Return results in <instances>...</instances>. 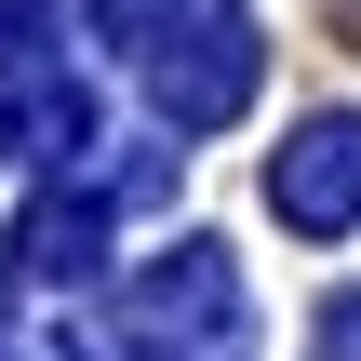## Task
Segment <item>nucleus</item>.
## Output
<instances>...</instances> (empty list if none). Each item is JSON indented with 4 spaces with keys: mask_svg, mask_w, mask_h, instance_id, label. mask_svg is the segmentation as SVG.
I'll use <instances>...</instances> for the list:
<instances>
[{
    "mask_svg": "<svg viewBox=\"0 0 361 361\" xmlns=\"http://www.w3.org/2000/svg\"><path fill=\"white\" fill-rule=\"evenodd\" d=\"M147 94H161L188 134L228 121V107L255 94V13H241V0H188V40H174V27L147 40Z\"/></svg>",
    "mask_w": 361,
    "mask_h": 361,
    "instance_id": "nucleus-1",
    "label": "nucleus"
},
{
    "mask_svg": "<svg viewBox=\"0 0 361 361\" xmlns=\"http://www.w3.org/2000/svg\"><path fill=\"white\" fill-rule=\"evenodd\" d=\"M134 335H147V348H188V361H228L241 348V281H228V255L188 241V255L134 295Z\"/></svg>",
    "mask_w": 361,
    "mask_h": 361,
    "instance_id": "nucleus-2",
    "label": "nucleus"
},
{
    "mask_svg": "<svg viewBox=\"0 0 361 361\" xmlns=\"http://www.w3.org/2000/svg\"><path fill=\"white\" fill-rule=\"evenodd\" d=\"M268 214H281L295 241H335V228L361 214V121H348V107L308 121V134L268 161Z\"/></svg>",
    "mask_w": 361,
    "mask_h": 361,
    "instance_id": "nucleus-3",
    "label": "nucleus"
},
{
    "mask_svg": "<svg viewBox=\"0 0 361 361\" xmlns=\"http://www.w3.org/2000/svg\"><path fill=\"white\" fill-rule=\"evenodd\" d=\"M94 241H107V214H94V201H40V214H27V281H80V268H94Z\"/></svg>",
    "mask_w": 361,
    "mask_h": 361,
    "instance_id": "nucleus-4",
    "label": "nucleus"
}]
</instances>
